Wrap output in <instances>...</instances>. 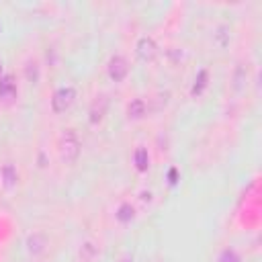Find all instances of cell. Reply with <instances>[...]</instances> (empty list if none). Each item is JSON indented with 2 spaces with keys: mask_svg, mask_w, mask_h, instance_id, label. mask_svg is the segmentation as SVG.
Masks as SVG:
<instances>
[{
  "mask_svg": "<svg viewBox=\"0 0 262 262\" xmlns=\"http://www.w3.org/2000/svg\"><path fill=\"white\" fill-rule=\"evenodd\" d=\"M80 149H82V143H80L78 133L74 129H61V133L57 137V154H59V160L63 164L72 166L80 158Z\"/></svg>",
  "mask_w": 262,
  "mask_h": 262,
  "instance_id": "obj_1",
  "label": "cell"
},
{
  "mask_svg": "<svg viewBox=\"0 0 262 262\" xmlns=\"http://www.w3.org/2000/svg\"><path fill=\"white\" fill-rule=\"evenodd\" d=\"M74 100H76V90H74L72 86H61V88H57V90L53 92V96H51V111H53L55 115H63L66 111L72 108Z\"/></svg>",
  "mask_w": 262,
  "mask_h": 262,
  "instance_id": "obj_2",
  "label": "cell"
},
{
  "mask_svg": "<svg viewBox=\"0 0 262 262\" xmlns=\"http://www.w3.org/2000/svg\"><path fill=\"white\" fill-rule=\"evenodd\" d=\"M16 98H18V88H16L14 78L10 74L0 76V104L10 106L16 102Z\"/></svg>",
  "mask_w": 262,
  "mask_h": 262,
  "instance_id": "obj_3",
  "label": "cell"
},
{
  "mask_svg": "<svg viewBox=\"0 0 262 262\" xmlns=\"http://www.w3.org/2000/svg\"><path fill=\"white\" fill-rule=\"evenodd\" d=\"M106 74L113 82H123L129 74V61L123 55H113L106 63Z\"/></svg>",
  "mask_w": 262,
  "mask_h": 262,
  "instance_id": "obj_4",
  "label": "cell"
},
{
  "mask_svg": "<svg viewBox=\"0 0 262 262\" xmlns=\"http://www.w3.org/2000/svg\"><path fill=\"white\" fill-rule=\"evenodd\" d=\"M106 111H108V98H106L104 94L94 96V100L90 102V108H88V121H90V125L102 123Z\"/></svg>",
  "mask_w": 262,
  "mask_h": 262,
  "instance_id": "obj_5",
  "label": "cell"
},
{
  "mask_svg": "<svg viewBox=\"0 0 262 262\" xmlns=\"http://www.w3.org/2000/svg\"><path fill=\"white\" fill-rule=\"evenodd\" d=\"M135 53H137V57L141 61H151L156 57V53H158V45H156V41L151 37H141L137 41V45H135Z\"/></svg>",
  "mask_w": 262,
  "mask_h": 262,
  "instance_id": "obj_6",
  "label": "cell"
},
{
  "mask_svg": "<svg viewBox=\"0 0 262 262\" xmlns=\"http://www.w3.org/2000/svg\"><path fill=\"white\" fill-rule=\"evenodd\" d=\"M125 115L129 121H141L145 115H147V102L143 98H133L127 108H125Z\"/></svg>",
  "mask_w": 262,
  "mask_h": 262,
  "instance_id": "obj_7",
  "label": "cell"
},
{
  "mask_svg": "<svg viewBox=\"0 0 262 262\" xmlns=\"http://www.w3.org/2000/svg\"><path fill=\"white\" fill-rule=\"evenodd\" d=\"M45 248H47V237L43 235V233H31L29 237H27V250H29V254H33V256H41L43 252H45Z\"/></svg>",
  "mask_w": 262,
  "mask_h": 262,
  "instance_id": "obj_8",
  "label": "cell"
},
{
  "mask_svg": "<svg viewBox=\"0 0 262 262\" xmlns=\"http://www.w3.org/2000/svg\"><path fill=\"white\" fill-rule=\"evenodd\" d=\"M23 74H25V80H27L29 84H37V82H39V78H41L39 61H37V59H33V57H29V59L25 61V66H23Z\"/></svg>",
  "mask_w": 262,
  "mask_h": 262,
  "instance_id": "obj_9",
  "label": "cell"
},
{
  "mask_svg": "<svg viewBox=\"0 0 262 262\" xmlns=\"http://www.w3.org/2000/svg\"><path fill=\"white\" fill-rule=\"evenodd\" d=\"M133 164H135V170H137V172H147V168H149V154H147V147H143V145H137V147H135Z\"/></svg>",
  "mask_w": 262,
  "mask_h": 262,
  "instance_id": "obj_10",
  "label": "cell"
},
{
  "mask_svg": "<svg viewBox=\"0 0 262 262\" xmlns=\"http://www.w3.org/2000/svg\"><path fill=\"white\" fill-rule=\"evenodd\" d=\"M0 174H2V184H4L6 188L16 186V182H18V172H16V166H14V164L6 162V164L2 166V170H0Z\"/></svg>",
  "mask_w": 262,
  "mask_h": 262,
  "instance_id": "obj_11",
  "label": "cell"
},
{
  "mask_svg": "<svg viewBox=\"0 0 262 262\" xmlns=\"http://www.w3.org/2000/svg\"><path fill=\"white\" fill-rule=\"evenodd\" d=\"M115 217H117V221H121V223H129V221H133V217H135V209H133V205H131V203H121L119 209H117V213H115Z\"/></svg>",
  "mask_w": 262,
  "mask_h": 262,
  "instance_id": "obj_12",
  "label": "cell"
},
{
  "mask_svg": "<svg viewBox=\"0 0 262 262\" xmlns=\"http://www.w3.org/2000/svg\"><path fill=\"white\" fill-rule=\"evenodd\" d=\"M207 86V72L205 70H201L199 72V76H196V80H194V86H192V90H190V94L192 96H199L201 92H203V88Z\"/></svg>",
  "mask_w": 262,
  "mask_h": 262,
  "instance_id": "obj_13",
  "label": "cell"
},
{
  "mask_svg": "<svg viewBox=\"0 0 262 262\" xmlns=\"http://www.w3.org/2000/svg\"><path fill=\"white\" fill-rule=\"evenodd\" d=\"M217 262H242V258H239V254H237L233 248H225V250L219 254Z\"/></svg>",
  "mask_w": 262,
  "mask_h": 262,
  "instance_id": "obj_14",
  "label": "cell"
},
{
  "mask_svg": "<svg viewBox=\"0 0 262 262\" xmlns=\"http://www.w3.org/2000/svg\"><path fill=\"white\" fill-rule=\"evenodd\" d=\"M96 252H98V250H96V246H94L92 242H86V244L82 246V250H80V256H82V260H86V262H88V260H92V258L96 256Z\"/></svg>",
  "mask_w": 262,
  "mask_h": 262,
  "instance_id": "obj_15",
  "label": "cell"
},
{
  "mask_svg": "<svg viewBox=\"0 0 262 262\" xmlns=\"http://www.w3.org/2000/svg\"><path fill=\"white\" fill-rule=\"evenodd\" d=\"M121 262H131V258H129V256H127V258H123V260H121Z\"/></svg>",
  "mask_w": 262,
  "mask_h": 262,
  "instance_id": "obj_16",
  "label": "cell"
},
{
  "mask_svg": "<svg viewBox=\"0 0 262 262\" xmlns=\"http://www.w3.org/2000/svg\"><path fill=\"white\" fill-rule=\"evenodd\" d=\"M0 72H2V59H0Z\"/></svg>",
  "mask_w": 262,
  "mask_h": 262,
  "instance_id": "obj_17",
  "label": "cell"
}]
</instances>
